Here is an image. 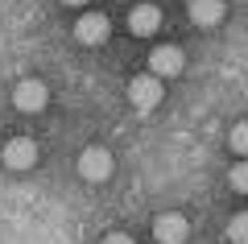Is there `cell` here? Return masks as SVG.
Wrapping results in <instances>:
<instances>
[{
    "instance_id": "1",
    "label": "cell",
    "mask_w": 248,
    "mask_h": 244,
    "mask_svg": "<svg viewBox=\"0 0 248 244\" xmlns=\"http://www.w3.org/2000/svg\"><path fill=\"white\" fill-rule=\"evenodd\" d=\"M161 96H166V87H161V79H153V75H137L133 83H128V104H133L137 112H153V108L161 104Z\"/></svg>"
},
{
    "instance_id": "2",
    "label": "cell",
    "mask_w": 248,
    "mask_h": 244,
    "mask_svg": "<svg viewBox=\"0 0 248 244\" xmlns=\"http://www.w3.org/2000/svg\"><path fill=\"white\" fill-rule=\"evenodd\" d=\"M112 153H108L104 145H91V149H83L79 153V174L87 178V182H108L112 178Z\"/></svg>"
},
{
    "instance_id": "3",
    "label": "cell",
    "mask_w": 248,
    "mask_h": 244,
    "mask_svg": "<svg viewBox=\"0 0 248 244\" xmlns=\"http://www.w3.org/2000/svg\"><path fill=\"white\" fill-rule=\"evenodd\" d=\"M46 99H50V87H46L42 79H21L17 91H13V104H17L21 112H42Z\"/></svg>"
},
{
    "instance_id": "4",
    "label": "cell",
    "mask_w": 248,
    "mask_h": 244,
    "mask_svg": "<svg viewBox=\"0 0 248 244\" xmlns=\"http://www.w3.org/2000/svg\"><path fill=\"white\" fill-rule=\"evenodd\" d=\"M153 236H157V244H182L186 236H190L186 215H178V211H161V215L153 219Z\"/></svg>"
},
{
    "instance_id": "5",
    "label": "cell",
    "mask_w": 248,
    "mask_h": 244,
    "mask_svg": "<svg viewBox=\"0 0 248 244\" xmlns=\"http://www.w3.org/2000/svg\"><path fill=\"white\" fill-rule=\"evenodd\" d=\"M0 157H4V166H9V170H29V166L37 162V145H33L29 137H13Z\"/></svg>"
},
{
    "instance_id": "6",
    "label": "cell",
    "mask_w": 248,
    "mask_h": 244,
    "mask_svg": "<svg viewBox=\"0 0 248 244\" xmlns=\"http://www.w3.org/2000/svg\"><path fill=\"white\" fill-rule=\"evenodd\" d=\"M149 66H153V79H170V75H178V70L186 66V58H182L178 46H157V50L149 54Z\"/></svg>"
},
{
    "instance_id": "7",
    "label": "cell",
    "mask_w": 248,
    "mask_h": 244,
    "mask_svg": "<svg viewBox=\"0 0 248 244\" xmlns=\"http://www.w3.org/2000/svg\"><path fill=\"white\" fill-rule=\"evenodd\" d=\"M108 17L104 13H87V17H79L75 21V37H79L83 46H99V42H108Z\"/></svg>"
},
{
    "instance_id": "8",
    "label": "cell",
    "mask_w": 248,
    "mask_h": 244,
    "mask_svg": "<svg viewBox=\"0 0 248 244\" xmlns=\"http://www.w3.org/2000/svg\"><path fill=\"white\" fill-rule=\"evenodd\" d=\"M157 25H161V13L153 9V4H141V9H133V13H128V29H133L137 37L157 33Z\"/></svg>"
},
{
    "instance_id": "9",
    "label": "cell",
    "mask_w": 248,
    "mask_h": 244,
    "mask_svg": "<svg viewBox=\"0 0 248 244\" xmlns=\"http://www.w3.org/2000/svg\"><path fill=\"white\" fill-rule=\"evenodd\" d=\"M190 21L203 25V29L219 25L223 21V0H190Z\"/></svg>"
},
{
    "instance_id": "10",
    "label": "cell",
    "mask_w": 248,
    "mask_h": 244,
    "mask_svg": "<svg viewBox=\"0 0 248 244\" xmlns=\"http://www.w3.org/2000/svg\"><path fill=\"white\" fill-rule=\"evenodd\" d=\"M228 182H232V191L248 195V162H236V166L228 170Z\"/></svg>"
},
{
    "instance_id": "11",
    "label": "cell",
    "mask_w": 248,
    "mask_h": 244,
    "mask_svg": "<svg viewBox=\"0 0 248 244\" xmlns=\"http://www.w3.org/2000/svg\"><path fill=\"white\" fill-rule=\"evenodd\" d=\"M228 145L236 149V153H244V157H248V120H240L236 129L228 132Z\"/></svg>"
},
{
    "instance_id": "12",
    "label": "cell",
    "mask_w": 248,
    "mask_h": 244,
    "mask_svg": "<svg viewBox=\"0 0 248 244\" xmlns=\"http://www.w3.org/2000/svg\"><path fill=\"white\" fill-rule=\"evenodd\" d=\"M228 240H232V244H248V211L228 224Z\"/></svg>"
},
{
    "instance_id": "13",
    "label": "cell",
    "mask_w": 248,
    "mask_h": 244,
    "mask_svg": "<svg viewBox=\"0 0 248 244\" xmlns=\"http://www.w3.org/2000/svg\"><path fill=\"white\" fill-rule=\"evenodd\" d=\"M104 244H133V236H124V232H112V236H104Z\"/></svg>"
},
{
    "instance_id": "14",
    "label": "cell",
    "mask_w": 248,
    "mask_h": 244,
    "mask_svg": "<svg viewBox=\"0 0 248 244\" xmlns=\"http://www.w3.org/2000/svg\"><path fill=\"white\" fill-rule=\"evenodd\" d=\"M62 4H87V0H62Z\"/></svg>"
}]
</instances>
